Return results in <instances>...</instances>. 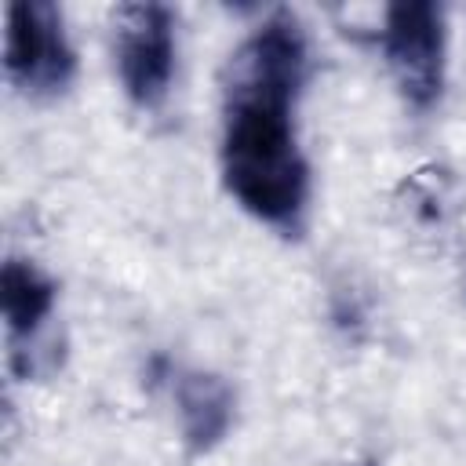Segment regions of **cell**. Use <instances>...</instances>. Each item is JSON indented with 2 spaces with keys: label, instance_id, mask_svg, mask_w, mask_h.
I'll return each mask as SVG.
<instances>
[{
  "label": "cell",
  "instance_id": "3957f363",
  "mask_svg": "<svg viewBox=\"0 0 466 466\" xmlns=\"http://www.w3.org/2000/svg\"><path fill=\"white\" fill-rule=\"evenodd\" d=\"M382 51L400 95L415 109H430L444 91V11L426 0H404L386 7Z\"/></svg>",
  "mask_w": 466,
  "mask_h": 466
},
{
  "label": "cell",
  "instance_id": "7a4b0ae2",
  "mask_svg": "<svg viewBox=\"0 0 466 466\" xmlns=\"http://www.w3.org/2000/svg\"><path fill=\"white\" fill-rule=\"evenodd\" d=\"M4 69L22 95H55L73 80L76 55L62 11L47 0H15L4 11Z\"/></svg>",
  "mask_w": 466,
  "mask_h": 466
},
{
  "label": "cell",
  "instance_id": "5b68a950",
  "mask_svg": "<svg viewBox=\"0 0 466 466\" xmlns=\"http://www.w3.org/2000/svg\"><path fill=\"white\" fill-rule=\"evenodd\" d=\"M175 411L186 448L204 455L233 426V390L215 371H182L175 379Z\"/></svg>",
  "mask_w": 466,
  "mask_h": 466
},
{
  "label": "cell",
  "instance_id": "6da1fadb",
  "mask_svg": "<svg viewBox=\"0 0 466 466\" xmlns=\"http://www.w3.org/2000/svg\"><path fill=\"white\" fill-rule=\"evenodd\" d=\"M306 33L273 11L229 58L222 178L258 222L295 229L309 200V164L295 138V98L306 80Z\"/></svg>",
  "mask_w": 466,
  "mask_h": 466
},
{
  "label": "cell",
  "instance_id": "8992f818",
  "mask_svg": "<svg viewBox=\"0 0 466 466\" xmlns=\"http://www.w3.org/2000/svg\"><path fill=\"white\" fill-rule=\"evenodd\" d=\"M55 280L29 258H7L0 269V306L11 346H29V339L40 331V324L55 309ZM11 350V353H15Z\"/></svg>",
  "mask_w": 466,
  "mask_h": 466
},
{
  "label": "cell",
  "instance_id": "277c9868",
  "mask_svg": "<svg viewBox=\"0 0 466 466\" xmlns=\"http://www.w3.org/2000/svg\"><path fill=\"white\" fill-rule=\"evenodd\" d=\"M113 51L124 95L153 109L175 73V15L164 4H120L113 11Z\"/></svg>",
  "mask_w": 466,
  "mask_h": 466
}]
</instances>
